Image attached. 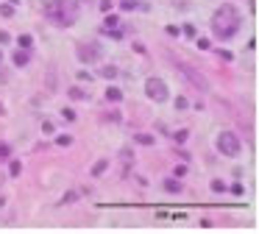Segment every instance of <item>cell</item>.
I'll return each instance as SVG.
<instances>
[{
    "mask_svg": "<svg viewBox=\"0 0 259 234\" xmlns=\"http://www.w3.org/2000/svg\"><path fill=\"white\" fill-rule=\"evenodd\" d=\"M101 45L95 42H87V45H78V59L84 61V64H95V61H101Z\"/></svg>",
    "mask_w": 259,
    "mask_h": 234,
    "instance_id": "cell-5",
    "label": "cell"
},
{
    "mask_svg": "<svg viewBox=\"0 0 259 234\" xmlns=\"http://www.w3.org/2000/svg\"><path fill=\"white\" fill-rule=\"evenodd\" d=\"M62 114H64V120H70V123H73V120H75V114H73V111H70V109H64V111H62Z\"/></svg>",
    "mask_w": 259,
    "mask_h": 234,
    "instance_id": "cell-22",
    "label": "cell"
},
{
    "mask_svg": "<svg viewBox=\"0 0 259 234\" xmlns=\"http://www.w3.org/2000/svg\"><path fill=\"white\" fill-rule=\"evenodd\" d=\"M0 14H3V17H12V14H14L12 3H3V6H0Z\"/></svg>",
    "mask_w": 259,
    "mask_h": 234,
    "instance_id": "cell-15",
    "label": "cell"
},
{
    "mask_svg": "<svg viewBox=\"0 0 259 234\" xmlns=\"http://www.w3.org/2000/svg\"><path fill=\"white\" fill-rule=\"evenodd\" d=\"M70 98L81 100V98H87V92H84V89H78V87H73V89H70Z\"/></svg>",
    "mask_w": 259,
    "mask_h": 234,
    "instance_id": "cell-12",
    "label": "cell"
},
{
    "mask_svg": "<svg viewBox=\"0 0 259 234\" xmlns=\"http://www.w3.org/2000/svg\"><path fill=\"white\" fill-rule=\"evenodd\" d=\"M179 70L184 72V78H190V81H195V84H198V87H201V89H206V81H203V78H201V72H198V70H192V67H184V64H181Z\"/></svg>",
    "mask_w": 259,
    "mask_h": 234,
    "instance_id": "cell-7",
    "label": "cell"
},
{
    "mask_svg": "<svg viewBox=\"0 0 259 234\" xmlns=\"http://www.w3.org/2000/svg\"><path fill=\"white\" fill-rule=\"evenodd\" d=\"M145 92H148V98H151V100L164 103V100H167V84H164L159 75H151L145 81Z\"/></svg>",
    "mask_w": 259,
    "mask_h": 234,
    "instance_id": "cell-4",
    "label": "cell"
},
{
    "mask_svg": "<svg viewBox=\"0 0 259 234\" xmlns=\"http://www.w3.org/2000/svg\"><path fill=\"white\" fill-rule=\"evenodd\" d=\"M218 150L223 156H237L242 150V145H240V137H237L234 131H220L218 134Z\"/></svg>",
    "mask_w": 259,
    "mask_h": 234,
    "instance_id": "cell-3",
    "label": "cell"
},
{
    "mask_svg": "<svg viewBox=\"0 0 259 234\" xmlns=\"http://www.w3.org/2000/svg\"><path fill=\"white\" fill-rule=\"evenodd\" d=\"M198 48H201V50H209V39H198Z\"/></svg>",
    "mask_w": 259,
    "mask_h": 234,
    "instance_id": "cell-24",
    "label": "cell"
},
{
    "mask_svg": "<svg viewBox=\"0 0 259 234\" xmlns=\"http://www.w3.org/2000/svg\"><path fill=\"white\" fill-rule=\"evenodd\" d=\"M106 98H109V100H114V103H117V100H123V92H120L117 87H112V89H109V92H106Z\"/></svg>",
    "mask_w": 259,
    "mask_h": 234,
    "instance_id": "cell-11",
    "label": "cell"
},
{
    "mask_svg": "<svg viewBox=\"0 0 259 234\" xmlns=\"http://www.w3.org/2000/svg\"><path fill=\"white\" fill-rule=\"evenodd\" d=\"M31 45H34V39H31L28 33H23V36H20V48H31Z\"/></svg>",
    "mask_w": 259,
    "mask_h": 234,
    "instance_id": "cell-16",
    "label": "cell"
},
{
    "mask_svg": "<svg viewBox=\"0 0 259 234\" xmlns=\"http://www.w3.org/2000/svg\"><path fill=\"white\" fill-rule=\"evenodd\" d=\"M56 142H59V145H62V148H67V145H73V137H59V139H56Z\"/></svg>",
    "mask_w": 259,
    "mask_h": 234,
    "instance_id": "cell-18",
    "label": "cell"
},
{
    "mask_svg": "<svg viewBox=\"0 0 259 234\" xmlns=\"http://www.w3.org/2000/svg\"><path fill=\"white\" fill-rule=\"evenodd\" d=\"M0 61H3V53H0Z\"/></svg>",
    "mask_w": 259,
    "mask_h": 234,
    "instance_id": "cell-26",
    "label": "cell"
},
{
    "mask_svg": "<svg viewBox=\"0 0 259 234\" xmlns=\"http://www.w3.org/2000/svg\"><path fill=\"white\" fill-rule=\"evenodd\" d=\"M212 189H214V192H223V189H226V184L220 181V178H214V181H212Z\"/></svg>",
    "mask_w": 259,
    "mask_h": 234,
    "instance_id": "cell-17",
    "label": "cell"
},
{
    "mask_svg": "<svg viewBox=\"0 0 259 234\" xmlns=\"http://www.w3.org/2000/svg\"><path fill=\"white\" fill-rule=\"evenodd\" d=\"M101 75L112 81V78H117V75H120V70H117V67H112V64H109V67H103V70H101Z\"/></svg>",
    "mask_w": 259,
    "mask_h": 234,
    "instance_id": "cell-10",
    "label": "cell"
},
{
    "mask_svg": "<svg viewBox=\"0 0 259 234\" xmlns=\"http://www.w3.org/2000/svg\"><path fill=\"white\" fill-rule=\"evenodd\" d=\"M6 156H9V145L0 142V159H6Z\"/></svg>",
    "mask_w": 259,
    "mask_h": 234,
    "instance_id": "cell-20",
    "label": "cell"
},
{
    "mask_svg": "<svg viewBox=\"0 0 259 234\" xmlns=\"http://www.w3.org/2000/svg\"><path fill=\"white\" fill-rule=\"evenodd\" d=\"M240 25H242V17H240V11H237V6H231V3H223L212 14V31H214V36L223 39V42L231 36H237Z\"/></svg>",
    "mask_w": 259,
    "mask_h": 234,
    "instance_id": "cell-1",
    "label": "cell"
},
{
    "mask_svg": "<svg viewBox=\"0 0 259 234\" xmlns=\"http://www.w3.org/2000/svg\"><path fill=\"white\" fill-rule=\"evenodd\" d=\"M42 131H45V134H51V131H53V123H51V120H48V123H42Z\"/></svg>",
    "mask_w": 259,
    "mask_h": 234,
    "instance_id": "cell-23",
    "label": "cell"
},
{
    "mask_svg": "<svg viewBox=\"0 0 259 234\" xmlns=\"http://www.w3.org/2000/svg\"><path fill=\"white\" fill-rule=\"evenodd\" d=\"M137 142H140V145H151L153 137H151V134H137Z\"/></svg>",
    "mask_w": 259,
    "mask_h": 234,
    "instance_id": "cell-13",
    "label": "cell"
},
{
    "mask_svg": "<svg viewBox=\"0 0 259 234\" xmlns=\"http://www.w3.org/2000/svg\"><path fill=\"white\" fill-rule=\"evenodd\" d=\"M181 31H184L187 36H195V28H192V25H184V28H181Z\"/></svg>",
    "mask_w": 259,
    "mask_h": 234,
    "instance_id": "cell-21",
    "label": "cell"
},
{
    "mask_svg": "<svg viewBox=\"0 0 259 234\" xmlns=\"http://www.w3.org/2000/svg\"><path fill=\"white\" fill-rule=\"evenodd\" d=\"M164 189H167V192H173V195H179L181 189V181H176V178H164Z\"/></svg>",
    "mask_w": 259,
    "mask_h": 234,
    "instance_id": "cell-9",
    "label": "cell"
},
{
    "mask_svg": "<svg viewBox=\"0 0 259 234\" xmlns=\"http://www.w3.org/2000/svg\"><path fill=\"white\" fill-rule=\"evenodd\" d=\"M9 173H12V176H20V162H12V165H9Z\"/></svg>",
    "mask_w": 259,
    "mask_h": 234,
    "instance_id": "cell-19",
    "label": "cell"
},
{
    "mask_svg": "<svg viewBox=\"0 0 259 234\" xmlns=\"http://www.w3.org/2000/svg\"><path fill=\"white\" fill-rule=\"evenodd\" d=\"M78 0H48L45 3V17L59 28H70L75 20H78Z\"/></svg>",
    "mask_w": 259,
    "mask_h": 234,
    "instance_id": "cell-2",
    "label": "cell"
},
{
    "mask_svg": "<svg viewBox=\"0 0 259 234\" xmlns=\"http://www.w3.org/2000/svg\"><path fill=\"white\" fill-rule=\"evenodd\" d=\"M78 78H81V81H90V78H92V72H87V70H81V72H78Z\"/></svg>",
    "mask_w": 259,
    "mask_h": 234,
    "instance_id": "cell-25",
    "label": "cell"
},
{
    "mask_svg": "<svg viewBox=\"0 0 259 234\" xmlns=\"http://www.w3.org/2000/svg\"><path fill=\"white\" fill-rule=\"evenodd\" d=\"M103 170H106V162H103V159H101V162H98V165H95V167H92V176H101V173H103Z\"/></svg>",
    "mask_w": 259,
    "mask_h": 234,
    "instance_id": "cell-14",
    "label": "cell"
},
{
    "mask_svg": "<svg viewBox=\"0 0 259 234\" xmlns=\"http://www.w3.org/2000/svg\"><path fill=\"white\" fill-rule=\"evenodd\" d=\"M31 61V53H28V48H20V50H14V64L17 67H25Z\"/></svg>",
    "mask_w": 259,
    "mask_h": 234,
    "instance_id": "cell-8",
    "label": "cell"
},
{
    "mask_svg": "<svg viewBox=\"0 0 259 234\" xmlns=\"http://www.w3.org/2000/svg\"><path fill=\"white\" fill-rule=\"evenodd\" d=\"M106 33H109L112 39H123V33H125L123 28H120V20H117L114 14L106 17Z\"/></svg>",
    "mask_w": 259,
    "mask_h": 234,
    "instance_id": "cell-6",
    "label": "cell"
}]
</instances>
